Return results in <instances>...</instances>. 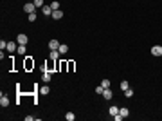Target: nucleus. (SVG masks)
Listing matches in <instances>:
<instances>
[{"label": "nucleus", "instance_id": "6", "mask_svg": "<svg viewBox=\"0 0 162 121\" xmlns=\"http://www.w3.org/2000/svg\"><path fill=\"white\" fill-rule=\"evenodd\" d=\"M112 96H113V92L110 90V87L103 90V98H105V100H112Z\"/></svg>", "mask_w": 162, "mask_h": 121}, {"label": "nucleus", "instance_id": "13", "mask_svg": "<svg viewBox=\"0 0 162 121\" xmlns=\"http://www.w3.org/2000/svg\"><path fill=\"white\" fill-rule=\"evenodd\" d=\"M49 92H51V87H47V85H45V87H42V89H40V94H43V96H47Z\"/></svg>", "mask_w": 162, "mask_h": 121}, {"label": "nucleus", "instance_id": "23", "mask_svg": "<svg viewBox=\"0 0 162 121\" xmlns=\"http://www.w3.org/2000/svg\"><path fill=\"white\" fill-rule=\"evenodd\" d=\"M34 5L36 7H43L45 4H43V0H34Z\"/></svg>", "mask_w": 162, "mask_h": 121}, {"label": "nucleus", "instance_id": "20", "mask_svg": "<svg viewBox=\"0 0 162 121\" xmlns=\"http://www.w3.org/2000/svg\"><path fill=\"white\" fill-rule=\"evenodd\" d=\"M51 7H52V11H56V9H59V4L56 2V0H54V2L51 4Z\"/></svg>", "mask_w": 162, "mask_h": 121}, {"label": "nucleus", "instance_id": "18", "mask_svg": "<svg viewBox=\"0 0 162 121\" xmlns=\"http://www.w3.org/2000/svg\"><path fill=\"white\" fill-rule=\"evenodd\" d=\"M101 87L108 89V87H110V80H103V81H101Z\"/></svg>", "mask_w": 162, "mask_h": 121}, {"label": "nucleus", "instance_id": "26", "mask_svg": "<svg viewBox=\"0 0 162 121\" xmlns=\"http://www.w3.org/2000/svg\"><path fill=\"white\" fill-rule=\"evenodd\" d=\"M113 119H115V121H121V119H124V118H122L121 114H117V116H113Z\"/></svg>", "mask_w": 162, "mask_h": 121}, {"label": "nucleus", "instance_id": "8", "mask_svg": "<svg viewBox=\"0 0 162 121\" xmlns=\"http://www.w3.org/2000/svg\"><path fill=\"white\" fill-rule=\"evenodd\" d=\"M5 49L9 51V52H13V51H16V49H18V45L14 43V42H7V47H5Z\"/></svg>", "mask_w": 162, "mask_h": 121}, {"label": "nucleus", "instance_id": "3", "mask_svg": "<svg viewBox=\"0 0 162 121\" xmlns=\"http://www.w3.org/2000/svg\"><path fill=\"white\" fill-rule=\"evenodd\" d=\"M16 42H18V45H25V43L29 42V38H27V34H18Z\"/></svg>", "mask_w": 162, "mask_h": 121}, {"label": "nucleus", "instance_id": "10", "mask_svg": "<svg viewBox=\"0 0 162 121\" xmlns=\"http://www.w3.org/2000/svg\"><path fill=\"white\" fill-rule=\"evenodd\" d=\"M0 105H2V107H7V105H9V100H7V96H0Z\"/></svg>", "mask_w": 162, "mask_h": 121}, {"label": "nucleus", "instance_id": "14", "mask_svg": "<svg viewBox=\"0 0 162 121\" xmlns=\"http://www.w3.org/2000/svg\"><path fill=\"white\" fill-rule=\"evenodd\" d=\"M108 112H110V116H117V114H119V109H117V107H110V109H108Z\"/></svg>", "mask_w": 162, "mask_h": 121}, {"label": "nucleus", "instance_id": "1", "mask_svg": "<svg viewBox=\"0 0 162 121\" xmlns=\"http://www.w3.org/2000/svg\"><path fill=\"white\" fill-rule=\"evenodd\" d=\"M24 11H25V13H36V5H34V2H27V4L24 5Z\"/></svg>", "mask_w": 162, "mask_h": 121}, {"label": "nucleus", "instance_id": "2", "mask_svg": "<svg viewBox=\"0 0 162 121\" xmlns=\"http://www.w3.org/2000/svg\"><path fill=\"white\" fill-rule=\"evenodd\" d=\"M151 54L153 56H162V45H153V47H151Z\"/></svg>", "mask_w": 162, "mask_h": 121}, {"label": "nucleus", "instance_id": "11", "mask_svg": "<svg viewBox=\"0 0 162 121\" xmlns=\"http://www.w3.org/2000/svg\"><path fill=\"white\" fill-rule=\"evenodd\" d=\"M51 78H52V76H51V72H47V71H45V72H43V76H42V80H43L45 83H49Z\"/></svg>", "mask_w": 162, "mask_h": 121}, {"label": "nucleus", "instance_id": "16", "mask_svg": "<svg viewBox=\"0 0 162 121\" xmlns=\"http://www.w3.org/2000/svg\"><path fill=\"white\" fill-rule=\"evenodd\" d=\"M65 118H67V121H74V119H76L74 112H67V114H65Z\"/></svg>", "mask_w": 162, "mask_h": 121}, {"label": "nucleus", "instance_id": "12", "mask_svg": "<svg viewBox=\"0 0 162 121\" xmlns=\"http://www.w3.org/2000/svg\"><path fill=\"white\" fill-rule=\"evenodd\" d=\"M119 114H121L122 118H128V116H130V110H128L126 107H124V109H119Z\"/></svg>", "mask_w": 162, "mask_h": 121}, {"label": "nucleus", "instance_id": "24", "mask_svg": "<svg viewBox=\"0 0 162 121\" xmlns=\"http://www.w3.org/2000/svg\"><path fill=\"white\" fill-rule=\"evenodd\" d=\"M103 90H105V87H101V85L96 87V92H97V94H103Z\"/></svg>", "mask_w": 162, "mask_h": 121}, {"label": "nucleus", "instance_id": "5", "mask_svg": "<svg viewBox=\"0 0 162 121\" xmlns=\"http://www.w3.org/2000/svg\"><path fill=\"white\" fill-rule=\"evenodd\" d=\"M42 11H43L45 16H52V7H51V5H43V7H42Z\"/></svg>", "mask_w": 162, "mask_h": 121}, {"label": "nucleus", "instance_id": "22", "mask_svg": "<svg viewBox=\"0 0 162 121\" xmlns=\"http://www.w3.org/2000/svg\"><path fill=\"white\" fill-rule=\"evenodd\" d=\"M27 18H29V22H34V20H36V13H29Z\"/></svg>", "mask_w": 162, "mask_h": 121}, {"label": "nucleus", "instance_id": "4", "mask_svg": "<svg viewBox=\"0 0 162 121\" xmlns=\"http://www.w3.org/2000/svg\"><path fill=\"white\" fill-rule=\"evenodd\" d=\"M49 49H51V51H58V49H59V42H58V40H51V42H49Z\"/></svg>", "mask_w": 162, "mask_h": 121}, {"label": "nucleus", "instance_id": "21", "mask_svg": "<svg viewBox=\"0 0 162 121\" xmlns=\"http://www.w3.org/2000/svg\"><path fill=\"white\" fill-rule=\"evenodd\" d=\"M124 94H126V98H132V96H133V90H132V89H126Z\"/></svg>", "mask_w": 162, "mask_h": 121}, {"label": "nucleus", "instance_id": "25", "mask_svg": "<svg viewBox=\"0 0 162 121\" xmlns=\"http://www.w3.org/2000/svg\"><path fill=\"white\" fill-rule=\"evenodd\" d=\"M4 47H7V42H4V40H2V42H0V49L4 51Z\"/></svg>", "mask_w": 162, "mask_h": 121}, {"label": "nucleus", "instance_id": "17", "mask_svg": "<svg viewBox=\"0 0 162 121\" xmlns=\"http://www.w3.org/2000/svg\"><path fill=\"white\" fill-rule=\"evenodd\" d=\"M121 90H126V89H130V85H128V81L124 80V81H121V87H119Z\"/></svg>", "mask_w": 162, "mask_h": 121}, {"label": "nucleus", "instance_id": "7", "mask_svg": "<svg viewBox=\"0 0 162 121\" xmlns=\"http://www.w3.org/2000/svg\"><path fill=\"white\" fill-rule=\"evenodd\" d=\"M61 16H63V11H61V9L52 11V18H54V20H61Z\"/></svg>", "mask_w": 162, "mask_h": 121}, {"label": "nucleus", "instance_id": "9", "mask_svg": "<svg viewBox=\"0 0 162 121\" xmlns=\"http://www.w3.org/2000/svg\"><path fill=\"white\" fill-rule=\"evenodd\" d=\"M59 54H67V52H68V45L67 43H59Z\"/></svg>", "mask_w": 162, "mask_h": 121}, {"label": "nucleus", "instance_id": "19", "mask_svg": "<svg viewBox=\"0 0 162 121\" xmlns=\"http://www.w3.org/2000/svg\"><path fill=\"white\" fill-rule=\"evenodd\" d=\"M18 54H25V45H18Z\"/></svg>", "mask_w": 162, "mask_h": 121}, {"label": "nucleus", "instance_id": "15", "mask_svg": "<svg viewBox=\"0 0 162 121\" xmlns=\"http://www.w3.org/2000/svg\"><path fill=\"white\" fill-rule=\"evenodd\" d=\"M59 56H61V54H59V51H51V58H52V60H58Z\"/></svg>", "mask_w": 162, "mask_h": 121}]
</instances>
